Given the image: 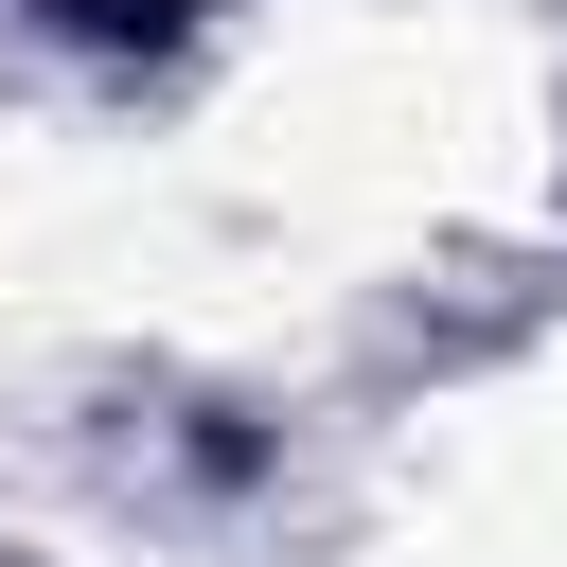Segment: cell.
I'll return each mask as SVG.
<instances>
[{
    "instance_id": "1",
    "label": "cell",
    "mask_w": 567,
    "mask_h": 567,
    "mask_svg": "<svg viewBox=\"0 0 567 567\" xmlns=\"http://www.w3.org/2000/svg\"><path fill=\"white\" fill-rule=\"evenodd\" d=\"M35 18H71V35H177L195 0H35Z\"/></svg>"
}]
</instances>
